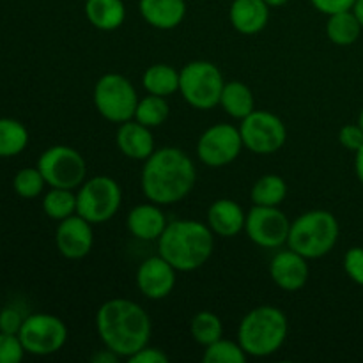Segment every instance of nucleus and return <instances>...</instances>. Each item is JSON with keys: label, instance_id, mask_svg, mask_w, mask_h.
<instances>
[{"label": "nucleus", "instance_id": "f257e3e1", "mask_svg": "<svg viewBox=\"0 0 363 363\" xmlns=\"http://www.w3.org/2000/svg\"><path fill=\"white\" fill-rule=\"evenodd\" d=\"M197 181L195 163L183 149H156L142 167L140 186L145 199L158 206H170L183 201L194 190Z\"/></svg>", "mask_w": 363, "mask_h": 363}, {"label": "nucleus", "instance_id": "f03ea898", "mask_svg": "<svg viewBox=\"0 0 363 363\" xmlns=\"http://www.w3.org/2000/svg\"><path fill=\"white\" fill-rule=\"evenodd\" d=\"M96 330L103 346L128 360L147 346L152 326L140 305L126 298H112L98 308Z\"/></svg>", "mask_w": 363, "mask_h": 363}, {"label": "nucleus", "instance_id": "7ed1b4c3", "mask_svg": "<svg viewBox=\"0 0 363 363\" xmlns=\"http://www.w3.org/2000/svg\"><path fill=\"white\" fill-rule=\"evenodd\" d=\"M215 233L197 220H174L158 240V254L177 272L190 273L211 259Z\"/></svg>", "mask_w": 363, "mask_h": 363}, {"label": "nucleus", "instance_id": "20e7f679", "mask_svg": "<svg viewBox=\"0 0 363 363\" xmlns=\"http://www.w3.org/2000/svg\"><path fill=\"white\" fill-rule=\"evenodd\" d=\"M289 333L286 314L273 305L255 307L241 319L238 342L248 357L264 358L282 350Z\"/></svg>", "mask_w": 363, "mask_h": 363}, {"label": "nucleus", "instance_id": "39448f33", "mask_svg": "<svg viewBox=\"0 0 363 363\" xmlns=\"http://www.w3.org/2000/svg\"><path fill=\"white\" fill-rule=\"evenodd\" d=\"M339 234L335 215L325 209H312L291 222L287 247L307 259H321L335 248Z\"/></svg>", "mask_w": 363, "mask_h": 363}, {"label": "nucleus", "instance_id": "423d86ee", "mask_svg": "<svg viewBox=\"0 0 363 363\" xmlns=\"http://www.w3.org/2000/svg\"><path fill=\"white\" fill-rule=\"evenodd\" d=\"M94 106L108 123L123 124L135 117L138 105L137 89L121 73H106L96 82L92 92Z\"/></svg>", "mask_w": 363, "mask_h": 363}, {"label": "nucleus", "instance_id": "0eeeda50", "mask_svg": "<svg viewBox=\"0 0 363 363\" xmlns=\"http://www.w3.org/2000/svg\"><path fill=\"white\" fill-rule=\"evenodd\" d=\"M223 85L222 71L209 60H191L179 71V92L188 105L197 110L220 105Z\"/></svg>", "mask_w": 363, "mask_h": 363}, {"label": "nucleus", "instance_id": "6e6552de", "mask_svg": "<svg viewBox=\"0 0 363 363\" xmlns=\"http://www.w3.org/2000/svg\"><path fill=\"white\" fill-rule=\"evenodd\" d=\"M123 202L119 183L108 176L85 179L77 191V213L92 225L105 223L117 215Z\"/></svg>", "mask_w": 363, "mask_h": 363}, {"label": "nucleus", "instance_id": "1a4fd4ad", "mask_svg": "<svg viewBox=\"0 0 363 363\" xmlns=\"http://www.w3.org/2000/svg\"><path fill=\"white\" fill-rule=\"evenodd\" d=\"M46 184L52 188L74 190L87 179V163L77 149L69 145H52L38 160Z\"/></svg>", "mask_w": 363, "mask_h": 363}, {"label": "nucleus", "instance_id": "9d476101", "mask_svg": "<svg viewBox=\"0 0 363 363\" xmlns=\"http://www.w3.org/2000/svg\"><path fill=\"white\" fill-rule=\"evenodd\" d=\"M25 353L48 357L64 347L67 340V326L53 314H32L23 319L20 333Z\"/></svg>", "mask_w": 363, "mask_h": 363}, {"label": "nucleus", "instance_id": "9b49d317", "mask_svg": "<svg viewBox=\"0 0 363 363\" xmlns=\"http://www.w3.org/2000/svg\"><path fill=\"white\" fill-rule=\"evenodd\" d=\"M243 145L254 155H273L287 140L286 124L279 116L266 110H254L240 124Z\"/></svg>", "mask_w": 363, "mask_h": 363}, {"label": "nucleus", "instance_id": "f8f14e48", "mask_svg": "<svg viewBox=\"0 0 363 363\" xmlns=\"http://www.w3.org/2000/svg\"><path fill=\"white\" fill-rule=\"evenodd\" d=\"M243 147L240 128L218 123L209 126L199 137L197 156L204 165L211 169H222V167L230 165L240 156Z\"/></svg>", "mask_w": 363, "mask_h": 363}, {"label": "nucleus", "instance_id": "ddd939ff", "mask_svg": "<svg viewBox=\"0 0 363 363\" xmlns=\"http://www.w3.org/2000/svg\"><path fill=\"white\" fill-rule=\"evenodd\" d=\"M291 220L279 206H255L247 213L245 233L261 248H280L287 245Z\"/></svg>", "mask_w": 363, "mask_h": 363}, {"label": "nucleus", "instance_id": "4468645a", "mask_svg": "<svg viewBox=\"0 0 363 363\" xmlns=\"http://www.w3.org/2000/svg\"><path fill=\"white\" fill-rule=\"evenodd\" d=\"M55 245L62 257L71 259V261L84 259L94 245L92 223L78 213L60 220L55 230Z\"/></svg>", "mask_w": 363, "mask_h": 363}, {"label": "nucleus", "instance_id": "2eb2a0df", "mask_svg": "<svg viewBox=\"0 0 363 363\" xmlns=\"http://www.w3.org/2000/svg\"><path fill=\"white\" fill-rule=\"evenodd\" d=\"M176 273L177 269L160 254L145 259L137 269L138 291L149 300H163L176 287Z\"/></svg>", "mask_w": 363, "mask_h": 363}, {"label": "nucleus", "instance_id": "dca6fc26", "mask_svg": "<svg viewBox=\"0 0 363 363\" xmlns=\"http://www.w3.org/2000/svg\"><path fill=\"white\" fill-rule=\"evenodd\" d=\"M308 259L303 257L298 252L287 250L279 252L269 262V277L280 289L287 293H296L301 287H305L308 277H311V268H308Z\"/></svg>", "mask_w": 363, "mask_h": 363}, {"label": "nucleus", "instance_id": "f3484780", "mask_svg": "<svg viewBox=\"0 0 363 363\" xmlns=\"http://www.w3.org/2000/svg\"><path fill=\"white\" fill-rule=\"evenodd\" d=\"M167 225L169 222H167L165 213L162 211V206L151 201L145 204H137L128 213V230L131 236L140 241H158Z\"/></svg>", "mask_w": 363, "mask_h": 363}, {"label": "nucleus", "instance_id": "a211bd4d", "mask_svg": "<svg viewBox=\"0 0 363 363\" xmlns=\"http://www.w3.org/2000/svg\"><path fill=\"white\" fill-rule=\"evenodd\" d=\"M117 147L126 158L131 160H147L155 149V137L151 133V128L144 126L138 121L131 119L119 124V130L116 135Z\"/></svg>", "mask_w": 363, "mask_h": 363}, {"label": "nucleus", "instance_id": "6ab92c4d", "mask_svg": "<svg viewBox=\"0 0 363 363\" xmlns=\"http://www.w3.org/2000/svg\"><path fill=\"white\" fill-rule=\"evenodd\" d=\"M272 7L264 0H233L229 20L234 30L243 35H254L264 30L269 21Z\"/></svg>", "mask_w": 363, "mask_h": 363}, {"label": "nucleus", "instance_id": "aec40b11", "mask_svg": "<svg viewBox=\"0 0 363 363\" xmlns=\"http://www.w3.org/2000/svg\"><path fill=\"white\" fill-rule=\"evenodd\" d=\"M138 11L145 23L158 30H172L186 16L184 0H138Z\"/></svg>", "mask_w": 363, "mask_h": 363}, {"label": "nucleus", "instance_id": "412c9836", "mask_svg": "<svg viewBox=\"0 0 363 363\" xmlns=\"http://www.w3.org/2000/svg\"><path fill=\"white\" fill-rule=\"evenodd\" d=\"M247 213L236 201L218 199L208 209V225L216 236L234 238L245 230Z\"/></svg>", "mask_w": 363, "mask_h": 363}, {"label": "nucleus", "instance_id": "4be33fe9", "mask_svg": "<svg viewBox=\"0 0 363 363\" xmlns=\"http://www.w3.org/2000/svg\"><path fill=\"white\" fill-rule=\"evenodd\" d=\"M84 13L89 23L103 32L117 30L126 20L123 0H85Z\"/></svg>", "mask_w": 363, "mask_h": 363}, {"label": "nucleus", "instance_id": "5701e85b", "mask_svg": "<svg viewBox=\"0 0 363 363\" xmlns=\"http://www.w3.org/2000/svg\"><path fill=\"white\" fill-rule=\"evenodd\" d=\"M220 106L233 119L243 121L245 117L250 116L255 110L254 92L250 91L248 85H245L240 80L225 82L222 96H220Z\"/></svg>", "mask_w": 363, "mask_h": 363}, {"label": "nucleus", "instance_id": "b1692460", "mask_svg": "<svg viewBox=\"0 0 363 363\" xmlns=\"http://www.w3.org/2000/svg\"><path fill=\"white\" fill-rule=\"evenodd\" d=\"M363 27L353 9L330 14L326 21V35L337 46H350L358 41Z\"/></svg>", "mask_w": 363, "mask_h": 363}, {"label": "nucleus", "instance_id": "393cba45", "mask_svg": "<svg viewBox=\"0 0 363 363\" xmlns=\"http://www.w3.org/2000/svg\"><path fill=\"white\" fill-rule=\"evenodd\" d=\"M142 85L147 94L169 98L179 91V71L169 64H152L144 71Z\"/></svg>", "mask_w": 363, "mask_h": 363}, {"label": "nucleus", "instance_id": "a878e982", "mask_svg": "<svg viewBox=\"0 0 363 363\" xmlns=\"http://www.w3.org/2000/svg\"><path fill=\"white\" fill-rule=\"evenodd\" d=\"M287 197V184L277 174H266L259 177L250 191V199L255 206H280Z\"/></svg>", "mask_w": 363, "mask_h": 363}, {"label": "nucleus", "instance_id": "bb28decb", "mask_svg": "<svg viewBox=\"0 0 363 363\" xmlns=\"http://www.w3.org/2000/svg\"><path fill=\"white\" fill-rule=\"evenodd\" d=\"M28 131L20 121L2 117L0 119V158L16 156L27 147Z\"/></svg>", "mask_w": 363, "mask_h": 363}, {"label": "nucleus", "instance_id": "cd10ccee", "mask_svg": "<svg viewBox=\"0 0 363 363\" xmlns=\"http://www.w3.org/2000/svg\"><path fill=\"white\" fill-rule=\"evenodd\" d=\"M190 335L195 342L201 344V346L204 347L216 342V340L222 339L223 335L222 319H220L215 312H197L190 323Z\"/></svg>", "mask_w": 363, "mask_h": 363}, {"label": "nucleus", "instance_id": "c85d7f7f", "mask_svg": "<svg viewBox=\"0 0 363 363\" xmlns=\"http://www.w3.org/2000/svg\"><path fill=\"white\" fill-rule=\"evenodd\" d=\"M43 211L48 218L60 222L77 213V194L66 188H52L43 197Z\"/></svg>", "mask_w": 363, "mask_h": 363}, {"label": "nucleus", "instance_id": "c756f323", "mask_svg": "<svg viewBox=\"0 0 363 363\" xmlns=\"http://www.w3.org/2000/svg\"><path fill=\"white\" fill-rule=\"evenodd\" d=\"M169 103L162 96L147 94L145 98L138 99L137 110H135V121L147 128H158L169 119Z\"/></svg>", "mask_w": 363, "mask_h": 363}, {"label": "nucleus", "instance_id": "7c9ffc66", "mask_svg": "<svg viewBox=\"0 0 363 363\" xmlns=\"http://www.w3.org/2000/svg\"><path fill=\"white\" fill-rule=\"evenodd\" d=\"M248 354L240 342L227 339H218L216 342L206 346L202 362L204 363H247Z\"/></svg>", "mask_w": 363, "mask_h": 363}, {"label": "nucleus", "instance_id": "2f4dec72", "mask_svg": "<svg viewBox=\"0 0 363 363\" xmlns=\"http://www.w3.org/2000/svg\"><path fill=\"white\" fill-rule=\"evenodd\" d=\"M46 181L43 177L41 170L38 167H27V169L18 170L13 179V188L21 199H35L43 194Z\"/></svg>", "mask_w": 363, "mask_h": 363}, {"label": "nucleus", "instance_id": "473e14b6", "mask_svg": "<svg viewBox=\"0 0 363 363\" xmlns=\"http://www.w3.org/2000/svg\"><path fill=\"white\" fill-rule=\"evenodd\" d=\"M25 354L20 337L0 332V363H18Z\"/></svg>", "mask_w": 363, "mask_h": 363}, {"label": "nucleus", "instance_id": "72a5a7b5", "mask_svg": "<svg viewBox=\"0 0 363 363\" xmlns=\"http://www.w3.org/2000/svg\"><path fill=\"white\" fill-rule=\"evenodd\" d=\"M344 272L354 284L363 287V247H353L346 252Z\"/></svg>", "mask_w": 363, "mask_h": 363}, {"label": "nucleus", "instance_id": "f704fd0d", "mask_svg": "<svg viewBox=\"0 0 363 363\" xmlns=\"http://www.w3.org/2000/svg\"><path fill=\"white\" fill-rule=\"evenodd\" d=\"M339 142L344 149L357 152L363 145V130L360 124H346L339 131Z\"/></svg>", "mask_w": 363, "mask_h": 363}, {"label": "nucleus", "instance_id": "c9c22d12", "mask_svg": "<svg viewBox=\"0 0 363 363\" xmlns=\"http://www.w3.org/2000/svg\"><path fill=\"white\" fill-rule=\"evenodd\" d=\"M23 319L25 318H21V314L16 308H4L0 312V332L18 335L21 325H23Z\"/></svg>", "mask_w": 363, "mask_h": 363}, {"label": "nucleus", "instance_id": "e433bc0d", "mask_svg": "<svg viewBox=\"0 0 363 363\" xmlns=\"http://www.w3.org/2000/svg\"><path fill=\"white\" fill-rule=\"evenodd\" d=\"M128 362L131 363H167L169 362V354L165 351H162L160 347H152V346H145L142 347L140 351L133 354V357L128 358Z\"/></svg>", "mask_w": 363, "mask_h": 363}, {"label": "nucleus", "instance_id": "4c0bfd02", "mask_svg": "<svg viewBox=\"0 0 363 363\" xmlns=\"http://www.w3.org/2000/svg\"><path fill=\"white\" fill-rule=\"evenodd\" d=\"M354 2H357V0H311L314 9H318L319 13L326 14V16L340 13V11L353 9Z\"/></svg>", "mask_w": 363, "mask_h": 363}, {"label": "nucleus", "instance_id": "58836bf2", "mask_svg": "<svg viewBox=\"0 0 363 363\" xmlns=\"http://www.w3.org/2000/svg\"><path fill=\"white\" fill-rule=\"evenodd\" d=\"M119 360H121L119 354H116L113 351H110L108 347L98 351V353H94L91 357V362H94V363H117Z\"/></svg>", "mask_w": 363, "mask_h": 363}, {"label": "nucleus", "instance_id": "ea45409f", "mask_svg": "<svg viewBox=\"0 0 363 363\" xmlns=\"http://www.w3.org/2000/svg\"><path fill=\"white\" fill-rule=\"evenodd\" d=\"M354 172H357L358 181L363 184V145L354 152Z\"/></svg>", "mask_w": 363, "mask_h": 363}, {"label": "nucleus", "instance_id": "a19ab883", "mask_svg": "<svg viewBox=\"0 0 363 363\" xmlns=\"http://www.w3.org/2000/svg\"><path fill=\"white\" fill-rule=\"evenodd\" d=\"M353 13L357 14L358 21H360L362 27H363V0H357V2H354V6H353Z\"/></svg>", "mask_w": 363, "mask_h": 363}, {"label": "nucleus", "instance_id": "79ce46f5", "mask_svg": "<svg viewBox=\"0 0 363 363\" xmlns=\"http://www.w3.org/2000/svg\"><path fill=\"white\" fill-rule=\"evenodd\" d=\"M264 2L268 4L269 7H282V6H286L289 0H264Z\"/></svg>", "mask_w": 363, "mask_h": 363}, {"label": "nucleus", "instance_id": "37998d69", "mask_svg": "<svg viewBox=\"0 0 363 363\" xmlns=\"http://www.w3.org/2000/svg\"><path fill=\"white\" fill-rule=\"evenodd\" d=\"M358 124H360V128L363 130V108H362L360 116H358Z\"/></svg>", "mask_w": 363, "mask_h": 363}]
</instances>
